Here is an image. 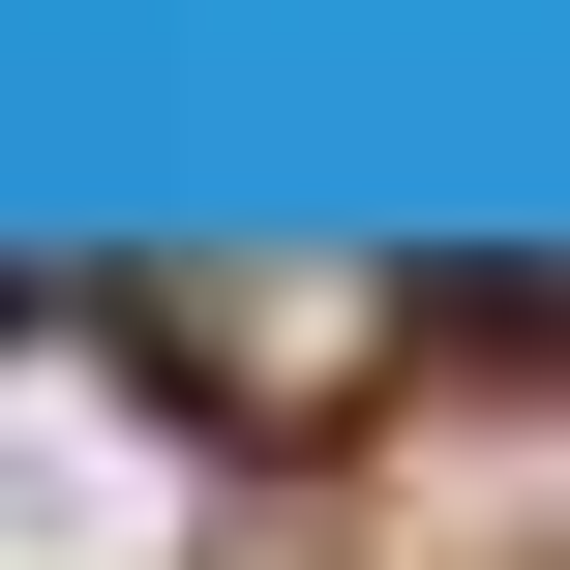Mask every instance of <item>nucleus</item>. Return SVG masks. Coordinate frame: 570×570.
<instances>
[{"label": "nucleus", "mask_w": 570, "mask_h": 570, "mask_svg": "<svg viewBox=\"0 0 570 570\" xmlns=\"http://www.w3.org/2000/svg\"><path fill=\"white\" fill-rule=\"evenodd\" d=\"M0 570H180V451L90 331H0Z\"/></svg>", "instance_id": "nucleus-1"}]
</instances>
